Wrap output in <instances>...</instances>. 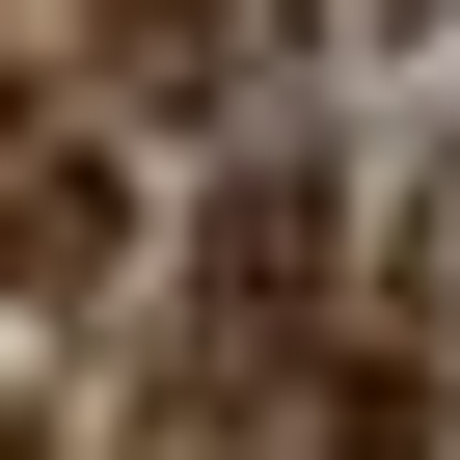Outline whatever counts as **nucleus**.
I'll return each mask as SVG.
<instances>
[{
	"mask_svg": "<svg viewBox=\"0 0 460 460\" xmlns=\"http://www.w3.org/2000/svg\"><path fill=\"white\" fill-rule=\"evenodd\" d=\"M109 271V163H28V190H0V298H82Z\"/></svg>",
	"mask_w": 460,
	"mask_h": 460,
	"instance_id": "nucleus-1",
	"label": "nucleus"
},
{
	"mask_svg": "<svg viewBox=\"0 0 460 460\" xmlns=\"http://www.w3.org/2000/svg\"><path fill=\"white\" fill-rule=\"evenodd\" d=\"M82 28H109V55H217V0H82Z\"/></svg>",
	"mask_w": 460,
	"mask_h": 460,
	"instance_id": "nucleus-2",
	"label": "nucleus"
},
{
	"mask_svg": "<svg viewBox=\"0 0 460 460\" xmlns=\"http://www.w3.org/2000/svg\"><path fill=\"white\" fill-rule=\"evenodd\" d=\"M433 271H460V190H433Z\"/></svg>",
	"mask_w": 460,
	"mask_h": 460,
	"instance_id": "nucleus-3",
	"label": "nucleus"
}]
</instances>
